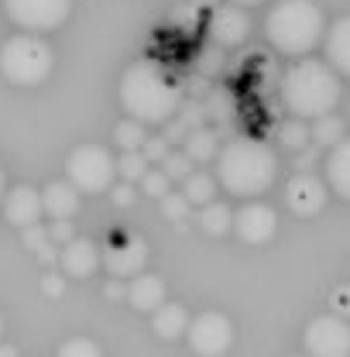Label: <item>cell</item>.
<instances>
[{"mask_svg": "<svg viewBox=\"0 0 350 357\" xmlns=\"http://www.w3.org/2000/svg\"><path fill=\"white\" fill-rule=\"evenodd\" d=\"M278 176V155L254 137H234L217 151V182L234 196H261Z\"/></svg>", "mask_w": 350, "mask_h": 357, "instance_id": "cell-2", "label": "cell"}, {"mask_svg": "<svg viewBox=\"0 0 350 357\" xmlns=\"http://www.w3.org/2000/svg\"><path fill=\"white\" fill-rule=\"evenodd\" d=\"M55 357H103V351H100V344H93L89 337H73V340H66V344L59 347Z\"/></svg>", "mask_w": 350, "mask_h": 357, "instance_id": "cell-29", "label": "cell"}, {"mask_svg": "<svg viewBox=\"0 0 350 357\" xmlns=\"http://www.w3.org/2000/svg\"><path fill=\"white\" fill-rule=\"evenodd\" d=\"M141 189H144V196L162 199L165 192H172V178L165 176L162 169H148V172H144V178H141Z\"/></svg>", "mask_w": 350, "mask_h": 357, "instance_id": "cell-30", "label": "cell"}, {"mask_svg": "<svg viewBox=\"0 0 350 357\" xmlns=\"http://www.w3.org/2000/svg\"><path fill=\"white\" fill-rule=\"evenodd\" d=\"M326 182L337 196L350 199V137H340L326 155Z\"/></svg>", "mask_w": 350, "mask_h": 357, "instance_id": "cell-18", "label": "cell"}, {"mask_svg": "<svg viewBox=\"0 0 350 357\" xmlns=\"http://www.w3.org/2000/svg\"><path fill=\"white\" fill-rule=\"evenodd\" d=\"M66 176L86 196L107 192L117 178V158L103 144H79V148H73V155L66 162Z\"/></svg>", "mask_w": 350, "mask_h": 357, "instance_id": "cell-6", "label": "cell"}, {"mask_svg": "<svg viewBox=\"0 0 350 357\" xmlns=\"http://www.w3.org/2000/svg\"><path fill=\"white\" fill-rule=\"evenodd\" d=\"M0 333H3V316H0Z\"/></svg>", "mask_w": 350, "mask_h": 357, "instance_id": "cell-46", "label": "cell"}, {"mask_svg": "<svg viewBox=\"0 0 350 357\" xmlns=\"http://www.w3.org/2000/svg\"><path fill=\"white\" fill-rule=\"evenodd\" d=\"M38 258H42V265H48V261H55V251L45 244V248H38Z\"/></svg>", "mask_w": 350, "mask_h": 357, "instance_id": "cell-41", "label": "cell"}, {"mask_svg": "<svg viewBox=\"0 0 350 357\" xmlns=\"http://www.w3.org/2000/svg\"><path fill=\"white\" fill-rule=\"evenodd\" d=\"M340 137H347V128H344V121H340V117H333V114H323V117H316V121H312L309 141H316L319 148H333Z\"/></svg>", "mask_w": 350, "mask_h": 357, "instance_id": "cell-24", "label": "cell"}, {"mask_svg": "<svg viewBox=\"0 0 350 357\" xmlns=\"http://www.w3.org/2000/svg\"><path fill=\"white\" fill-rule=\"evenodd\" d=\"M121 282H124V278H117V282H110V285H107V296H110V299H121V296H128V285H121Z\"/></svg>", "mask_w": 350, "mask_h": 357, "instance_id": "cell-40", "label": "cell"}, {"mask_svg": "<svg viewBox=\"0 0 350 357\" xmlns=\"http://www.w3.org/2000/svg\"><path fill=\"white\" fill-rule=\"evenodd\" d=\"M0 357H17V351L10 344H0Z\"/></svg>", "mask_w": 350, "mask_h": 357, "instance_id": "cell-42", "label": "cell"}, {"mask_svg": "<svg viewBox=\"0 0 350 357\" xmlns=\"http://www.w3.org/2000/svg\"><path fill=\"white\" fill-rule=\"evenodd\" d=\"M48 241H73V223L69 220H55L52 227H48Z\"/></svg>", "mask_w": 350, "mask_h": 357, "instance_id": "cell-35", "label": "cell"}, {"mask_svg": "<svg viewBox=\"0 0 350 357\" xmlns=\"http://www.w3.org/2000/svg\"><path fill=\"white\" fill-rule=\"evenodd\" d=\"M182 151L189 155V162H213L217 158V131H206V128H192L182 141Z\"/></svg>", "mask_w": 350, "mask_h": 357, "instance_id": "cell-21", "label": "cell"}, {"mask_svg": "<svg viewBox=\"0 0 350 357\" xmlns=\"http://www.w3.org/2000/svg\"><path fill=\"white\" fill-rule=\"evenodd\" d=\"M114 203H117V206H131L134 203V185L131 182H121V185L114 189Z\"/></svg>", "mask_w": 350, "mask_h": 357, "instance_id": "cell-38", "label": "cell"}, {"mask_svg": "<svg viewBox=\"0 0 350 357\" xmlns=\"http://www.w3.org/2000/svg\"><path fill=\"white\" fill-rule=\"evenodd\" d=\"M264 35L275 52L303 59L326 35V17L312 0H278L264 17Z\"/></svg>", "mask_w": 350, "mask_h": 357, "instance_id": "cell-4", "label": "cell"}, {"mask_svg": "<svg viewBox=\"0 0 350 357\" xmlns=\"http://www.w3.org/2000/svg\"><path fill=\"white\" fill-rule=\"evenodd\" d=\"M144 172H148V158L141 155V148L137 151H124L121 158H117V176L124 178V182H141L144 178Z\"/></svg>", "mask_w": 350, "mask_h": 357, "instance_id": "cell-26", "label": "cell"}, {"mask_svg": "<svg viewBox=\"0 0 350 357\" xmlns=\"http://www.w3.org/2000/svg\"><path fill=\"white\" fill-rule=\"evenodd\" d=\"M59 261H62V271L69 278H89L100 268V248L86 237H73V241H66Z\"/></svg>", "mask_w": 350, "mask_h": 357, "instance_id": "cell-15", "label": "cell"}, {"mask_svg": "<svg viewBox=\"0 0 350 357\" xmlns=\"http://www.w3.org/2000/svg\"><path fill=\"white\" fill-rule=\"evenodd\" d=\"M309 357H350V323L337 312L316 316L303 333Z\"/></svg>", "mask_w": 350, "mask_h": 357, "instance_id": "cell-8", "label": "cell"}, {"mask_svg": "<svg viewBox=\"0 0 350 357\" xmlns=\"http://www.w3.org/2000/svg\"><path fill=\"white\" fill-rule=\"evenodd\" d=\"M278 141H282L285 148H292V151H303V148H309V128H306V121H299V117L285 121V124L278 128Z\"/></svg>", "mask_w": 350, "mask_h": 357, "instance_id": "cell-27", "label": "cell"}, {"mask_svg": "<svg viewBox=\"0 0 350 357\" xmlns=\"http://www.w3.org/2000/svg\"><path fill=\"white\" fill-rule=\"evenodd\" d=\"M282 103L299 121H316L323 114H333V107L340 103L337 69L319 59H299L282 76Z\"/></svg>", "mask_w": 350, "mask_h": 357, "instance_id": "cell-3", "label": "cell"}, {"mask_svg": "<svg viewBox=\"0 0 350 357\" xmlns=\"http://www.w3.org/2000/svg\"><path fill=\"white\" fill-rule=\"evenodd\" d=\"M3 7H7V17L21 31L45 35V31H55L59 24H66L73 0H3Z\"/></svg>", "mask_w": 350, "mask_h": 357, "instance_id": "cell-7", "label": "cell"}, {"mask_svg": "<svg viewBox=\"0 0 350 357\" xmlns=\"http://www.w3.org/2000/svg\"><path fill=\"white\" fill-rule=\"evenodd\" d=\"M323 42H326V59H330V66H333L337 73L350 76V17H340L333 28H326Z\"/></svg>", "mask_w": 350, "mask_h": 357, "instance_id": "cell-19", "label": "cell"}, {"mask_svg": "<svg viewBox=\"0 0 350 357\" xmlns=\"http://www.w3.org/2000/svg\"><path fill=\"white\" fill-rule=\"evenodd\" d=\"M189 3H196V7H217V0H189Z\"/></svg>", "mask_w": 350, "mask_h": 357, "instance_id": "cell-43", "label": "cell"}, {"mask_svg": "<svg viewBox=\"0 0 350 357\" xmlns=\"http://www.w3.org/2000/svg\"><path fill=\"white\" fill-rule=\"evenodd\" d=\"M244 244H268L278 230V217L268 203H244L234 213V227H230Z\"/></svg>", "mask_w": 350, "mask_h": 357, "instance_id": "cell-11", "label": "cell"}, {"mask_svg": "<svg viewBox=\"0 0 350 357\" xmlns=\"http://www.w3.org/2000/svg\"><path fill=\"white\" fill-rule=\"evenodd\" d=\"M158 203H162V213H165L172 223L189 220V210H192V206H189V199H185L182 192H165Z\"/></svg>", "mask_w": 350, "mask_h": 357, "instance_id": "cell-28", "label": "cell"}, {"mask_svg": "<svg viewBox=\"0 0 350 357\" xmlns=\"http://www.w3.org/2000/svg\"><path fill=\"white\" fill-rule=\"evenodd\" d=\"M330 306L337 316H350V285H340V289H333V296H330Z\"/></svg>", "mask_w": 350, "mask_h": 357, "instance_id": "cell-33", "label": "cell"}, {"mask_svg": "<svg viewBox=\"0 0 350 357\" xmlns=\"http://www.w3.org/2000/svg\"><path fill=\"white\" fill-rule=\"evenodd\" d=\"M230 3H241L244 7V3H261V0H230Z\"/></svg>", "mask_w": 350, "mask_h": 357, "instance_id": "cell-44", "label": "cell"}, {"mask_svg": "<svg viewBox=\"0 0 350 357\" xmlns=\"http://www.w3.org/2000/svg\"><path fill=\"white\" fill-rule=\"evenodd\" d=\"M0 199H3V169H0Z\"/></svg>", "mask_w": 350, "mask_h": 357, "instance_id": "cell-45", "label": "cell"}, {"mask_svg": "<svg viewBox=\"0 0 350 357\" xmlns=\"http://www.w3.org/2000/svg\"><path fill=\"white\" fill-rule=\"evenodd\" d=\"M306 357H309V354H306Z\"/></svg>", "mask_w": 350, "mask_h": 357, "instance_id": "cell-47", "label": "cell"}, {"mask_svg": "<svg viewBox=\"0 0 350 357\" xmlns=\"http://www.w3.org/2000/svg\"><path fill=\"white\" fill-rule=\"evenodd\" d=\"M121 103L124 110L131 114L134 121L141 124H165L172 121L182 96L178 86H172L169 73L151 62V59H137L124 69V79H121Z\"/></svg>", "mask_w": 350, "mask_h": 357, "instance_id": "cell-1", "label": "cell"}, {"mask_svg": "<svg viewBox=\"0 0 350 357\" xmlns=\"http://www.w3.org/2000/svg\"><path fill=\"white\" fill-rule=\"evenodd\" d=\"M24 244H28L31 251L45 248V244H48V227H42V223H35V227H24Z\"/></svg>", "mask_w": 350, "mask_h": 357, "instance_id": "cell-34", "label": "cell"}, {"mask_svg": "<svg viewBox=\"0 0 350 357\" xmlns=\"http://www.w3.org/2000/svg\"><path fill=\"white\" fill-rule=\"evenodd\" d=\"M199 227L210 234V237H223L230 227H234V213H230V206L227 203H206L203 206V213H199Z\"/></svg>", "mask_w": 350, "mask_h": 357, "instance_id": "cell-23", "label": "cell"}, {"mask_svg": "<svg viewBox=\"0 0 350 357\" xmlns=\"http://www.w3.org/2000/svg\"><path fill=\"white\" fill-rule=\"evenodd\" d=\"M185 326H189V312H185V306H178V303H162L158 310L151 312V330L162 340L185 337Z\"/></svg>", "mask_w": 350, "mask_h": 357, "instance_id": "cell-20", "label": "cell"}, {"mask_svg": "<svg viewBox=\"0 0 350 357\" xmlns=\"http://www.w3.org/2000/svg\"><path fill=\"white\" fill-rule=\"evenodd\" d=\"M182 196L189 199V206H206L217 199V178L206 172H189L182 178Z\"/></svg>", "mask_w": 350, "mask_h": 357, "instance_id": "cell-22", "label": "cell"}, {"mask_svg": "<svg viewBox=\"0 0 350 357\" xmlns=\"http://www.w3.org/2000/svg\"><path fill=\"white\" fill-rule=\"evenodd\" d=\"M185 337L199 357H223L234 347V323L223 312H199L185 326Z\"/></svg>", "mask_w": 350, "mask_h": 357, "instance_id": "cell-9", "label": "cell"}, {"mask_svg": "<svg viewBox=\"0 0 350 357\" xmlns=\"http://www.w3.org/2000/svg\"><path fill=\"white\" fill-rule=\"evenodd\" d=\"M52 66H55V52H52V45L45 42L42 35L21 31V35L7 38L3 48H0V73L14 86H38V83H45Z\"/></svg>", "mask_w": 350, "mask_h": 357, "instance_id": "cell-5", "label": "cell"}, {"mask_svg": "<svg viewBox=\"0 0 350 357\" xmlns=\"http://www.w3.org/2000/svg\"><path fill=\"white\" fill-rule=\"evenodd\" d=\"M137 312H155L165 303V282L158 275H144L137 271L134 278H128V296H124Z\"/></svg>", "mask_w": 350, "mask_h": 357, "instance_id": "cell-17", "label": "cell"}, {"mask_svg": "<svg viewBox=\"0 0 350 357\" xmlns=\"http://www.w3.org/2000/svg\"><path fill=\"white\" fill-rule=\"evenodd\" d=\"M48 296H62V282L55 278V275H45V285H42Z\"/></svg>", "mask_w": 350, "mask_h": 357, "instance_id": "cell-39", "label": "cell"}, {"mask_svg": "<svg viewBox=\"0 0 350 357\" xmlns=\"http://www.w3.org/2000/svg\"><path fill=\"white\" fill-rule=\"evenodd\" d=\"M100 261L107 265V271L114 275V278H134L144 261H148V248H144V241L141 237H131V241H124V244H117V248H107L103 255H100Z\"/></svg>", "mask_w": 350, "mask_h": 357, "instance_id": "cell-14", "label": "cell"}, {"mask_svg": "<svg viewBox=\"0 0 350 357\" xmlns=\"http://www.w3.org/2000/svg\"><path fill=\"white\" fill-rule=\"evenodd\" d=\"M42 206L48 217L55 220H73L83 206V192L73 185V182H48L42 192Z\"/></svg>", "mask_w": 350, "mask_h": 357, "instance_id": "cell-16", "label": "cell"}, {"mask_svg": "<svg viewBox=\"0 0 350 357\" xmlns=\"http://www.w3.org/2000/svg\"><path fill=\"white\" fill-rule=\"evenodd\" d=\"M251 35V14L241 7V3H223L213 7L210 14V38L220 48H234V45H244Z\"/></svg>", "mask_w": 350, "mask_h": 357, "instance_id": "cell-10", "label": "cell"}, {"mask_svg": "<svg viewBox=\"0 0 350 357\" xmlns=\"http://www.w3.org/2000/svg\"><path fill=\"white\" fill-rule=\"evenodd\" d=\"M220 69V52L217 48H203L199 52V73H213Z\"/></svg>", "mask_w": 350, "mask_h": 357, "instance_id": "cell-37", "label": "cell"}, {"mask_svg": "<svg viewBox=\"0 0 350 357\" xmlns=\"http://www.w3.org/2000/svg\"><path fill=\"white\" fill-rule=\"evenodd\" d=\"M141 155L148 158V165H151V162H162V158L169 155V137H148V141L141 144Z\"/></svg>", "mask_w": 350, "mask_h": 357, "instance_id": "cell-32", "label": "cell"}, {"mask_svg": "<svg viewBox=\"0 0 350 357\" xmlns=\"http://www.w3.org/2000/svg\"><path fill=\"white\" fill-rule=\"evenodd\" d=\"M162 172L172 178H185L189 172H192V162H189V155L185 151H169L165 158H162Z\"/></svg>", "mask_w": 350, "mask_h": 357, "instance_id": "cell-31", "label": "cell"}, {"mask_svg": "<svg viewBox=\"0 0 350 357\" xmlns=\"http://www.w3.org/2000/svg\"><path fill=\"white\" fill-rule=\"evenodd\" d=\"M285 203L299 217H316L326 206V182L316 178L312 172H296L285 185Z\"/></svg>", "mask_w": 350, "mask_h": 357, "instance_id": "cell-12", "label": "cell"}, {"mask_svg": "<svg viewBox=\"0 0 350 357\" xmlns=\"http://www.w3.org/2000/svg\"><path fill=\"white\" fill-rule=\"evenodd\" d=\"M3 217L7 223L14 227H35V223L45 217V206H42V192L31 189V185H14L10 192H3Z\"/></svg>", "mask_w": 350, "mask_h": 357, "instance_id": "cell-13", "label": "cell"}, {"mask_svg": "<svg viewBox=\"0 0 350 357\" xmlns=\"http://www.w3.org/2000/svg\"><path fill=\"white\" fill-rule=\"evenodd\" d=\"M114 141L124 148V151H137L144 141H148V131H144V124L141 121H134V117H128V121H121L117 124V131H114Z\"/></svg>", "mask_w": 350, "mask_h": 357, "instance_id": "cell-25", "label": "cell"}, {"mask_svg": "<svg viewBox=\"0 0 350 357\" xmlns=\"http://www.w3.org/2000/svg\"><path fill=\"white\" fill-rule=\"evenodd\" d=\"M172 21L182 24V28H192V24H196V3H182V7L172 14Z\"/></svg>", "mask_w": 350, "mask_h": 357, "instance_id": "cell-36", "label": "cell"}]
</instances>
